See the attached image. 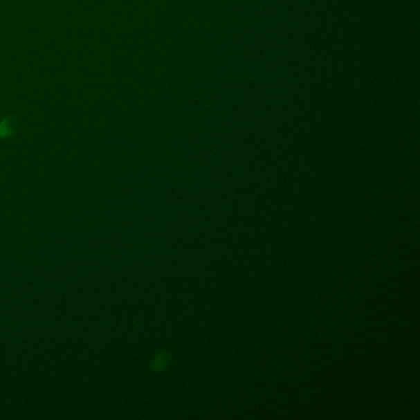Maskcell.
Segmentation results:
<instances>
[{"label": "cell", "mask_w": 420, "mask_h": 420, "mask_svg": "<svg viewBox=\"0 0 420 420\" xmlns=\"http://www.w3.org/2000/svg\"><path fill=\"white\" fill-rule=\"evenodd\" d=\"M17 118H6L0 121V138H9L17 134Z\"/></svg>", "instance_id": "6da1fadb"}]
</instances>
